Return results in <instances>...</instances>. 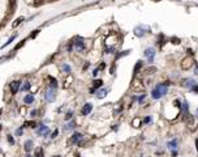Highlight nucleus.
Wrapping results in <instances>:
<instances>
[{
	"mask_svg": "<svg viewBox=\"0 0 198 157\" xmlns=\"http://www.w3.org/2000/svg\"><path fill=\"white\" fill-rule=\"evenodd\" d=\"M168 83H164V84H158V85L155 86V88L153 89V92H151V96H153V98L155 99H159L162 98L163 96H166L167 92H168Z\"/></svg>",
	"mask_w": 198,
	"mask_h": 157,
	"instance_id": "f257e3e1",
	"label": "nucleus"
},
{
	"mask_svg": "<svg viewBox=\"0 0 198 157\" xmlns=\"http://www.w3.org/2000/svg\"><path fill=\"white\" fill-rule=\"evenodd\" d=\"M147 31H150V28H148V26L140 25V26H137V28L134 29V35L135 37H143Z\"/></svg>",
	"mask_w": 198,
	"mask_h": 157,
	"instance_id": "f03ea898",
	"label": "nucleus"
},
{
	"mask_svg": "<svg viewBox=\"0 0 198 157\" xmlns=\"http://www.w3.org/2000/svg\"><path fill=\"white\" fill-rule=\"evenodd\" d=\"M194 64V59H193L192 56H186L185 59H182L181 62V68L182 69H189V68H192V65Z\"/></svg>",
	"mask_w": 198,
	"mask_h": 157,
	"instance_id": "7ed1b4c3",
	"label": "nucleus"
},
{
	"mask_svg": "<svg viewBox=\"0 0 198 157\" xmlns=\"http://www.w3.org/2000/svg\"><path fill=\"white\" fill-rule=\"evenodd\" d=\"M182 85H184L185 88L190 89V90H197V89H198L197 81H194L193 78H186V80L184 81V84H182Z\"/></svg>",
	"mask_w": 198,
	"mask_h": 157,
	"instance_id": "20e7f679",
	"label": "nucleus"
},
{
	"mask_svg": "<svg viewBox=\"0 0 198 157\" xmlns=\"http://www.w3.org/2000/svg\"><path fill=\"white\" fill-rule=\"evenodd\" d=\"M145 56L146 59L148 60V63H153L154 58H155V50L153 49V47H148V49L145 50Z\"/></svg>",
	"mask_w": 198,
	"mask_h": 157,
	"instance_id": "39448f33",
	"label": "nucleus"
},
{
	"mask_svg": "<svg viewBox=\"0 0 198 157\" xmlns=\"http://www.w3.org/2000/svg\"><path fill=\"white\" fill-rule=\"evenodd\" d=\"M55 98H56V92H55L54 88H48L46 92V99L48 102H54Z\"/></svg>",
	"mask_w": 198,
	"mask_h": 157,
	"instance_id": "423d86ee",
	"label": "nucleus"
},
{
	"mask_svg": "<svg viewBox=\"0 0 198 157\" xmlns=\"http://www.w3.org/2000/svg\"><path fill=\"white\" fill-rule=\"evenodd\" d=\"M38 135L39 136H46V135H48V132H50V130H48V127L47 126H44V124H42V126H39V128H38Z\"/></svg>",
	"mask_w": 198,
	"mask_h": 157,
	"instance_id": "0eeeda50",
	"label": "nucleus"
},
{
	"mask_svg": "<svg viewBox=\"0 0 198 157\" xmlns=\"http://www.w3.org/2000/svg\"><path fill=\"white\" fill-rule=\"evenodd\" d=\"M132 89H133V90H135V92L143 90V85L141 84L140 80H134V81H133V84H132Z\"/></svg>",
	"mask_w": 198,
	"mask_h": 157,
	"instance_id": "6e6552de",
	"label": "nucleus"
},
{
	"mask_svg": "<svg viewBox=\"0 0 198 157\" xmlns=\"http://www.w3.org/2000/svg\"><path fill=\"white\" fill-rule=\"evenodd\" d=\"M91 110H93V105L91 104H85V106L82 107L81 113H82V115H89L91 113Z\"/></svg>",
	"mask_w": 198,
	"mask_h": 157,
	"instance_id": "1a4fd4ad",
	"label": "nucleus"
},
{
	"mask_svg": "<svg viewBox=\"0 0 198 157\" xmlns=\"http://www.w3.org/2000/svg\"><path fill=\"white\" fill-rule=\"evenodd\" d=\"M20 81H12L10 83V90H12V93H17V90L20 89Z\"/></svg>",
	"mask_w": 198,
	"mask_h": 157,
	"instance_id": "9d476101",
	"label": "nucleus"
},
{
	"mask_svg": "<svg viewBox=\"0 0 198 157\" xmlns=\"http://www.w3.org/2000/svg\"><path fill=\"white\" fill-rule=\"evenodd\" d=\"M107 93H108V90H107V89H99V90L98 92H96V98H99V99H100V98H104V97H106L107 96Z\"/></svg>",
	"mask_w": 198,
	"mask_h": 157,
	"instance_id": "9b49d317",
	"label": "nucleus"
},
{
	"mask_svg": "<svg viewBox=\"0 0 198 157\" xmlns=\"http://www.w3.org/2000/svg\"><path fill=\"white\" fill-rule=\"evenodd\" d=\"M167 147H168V149H171L172 152L176 151V148H177V140H176V139H175V140H171L168 144H167Z\"/></svg>",
	"mask_w": 198,
	"mask_h": 157,
	"instance_id": "f8f14e48",
	"label": "nucleus"
},
{
	"mask_svg": "<svg viewBox=\"0 0 198 157\" xmlns=\"http://www.w3.org/2000/svg\"><path fill=\"white\" fill-rule=\"evenodd\" d=\"M81 139H82V135L77 132V133H74V135L72 136V139H70V141H72V143H78V141H80Z\"/></svg>",
	"mask_w": 198,
	"mask_h": 157,
	"instance_id": "ddd939ff",
	"label": "nucleus"
},
{
	"mask_svg": "<svg viewBox=\"0 0 198 157\" xmlns=\"http://www.w3.org/2000/svg\"><path fill=\"white\" fill-rule=\"evenodd\" d=\"M74 46H76V49L80 50V51L85 50V44H83V42H82V41H77V42H74Z\"/></svg>",
	"mask_w": 198,
	"mask_h": 157,
	"instance_id": "4468645a",
	"label": "nucleus"
},
{
	"mask_svg": "<svg viewBox=\"0 0 198 157\" xmlns=\"http://www.w3.org/2000/svg\"><path fill=\"white\" fill-rule=\"evenodd\" d=\"M102 84H103V81H102V80H95V81H94V83H93V86H94V88L91 89V92H94L96 88H100V86H102Z\"/></svg>",
	"mask_w": 198,
	"mask_h": 157,
	"instance_id": "2eb2a0df",
	"label": "nucleus"
},
{
	"mask_svg": "<svg viewBox=\"0 0 198 157\" xmlns=\"http://www.w3.org/2000/svg\"><path fill=\"white\" fill-rule=\"evenodd\" d=\"M23 101H25V104H33V101H34V96H33V94H28V96H25Z\"/></svg>",
	"mask_w": 198,
	"mask_h": 157,
	"instance_id": "dca6fc26",
	"label": "nucleus"
},
{
	"mask_svg": "<svg viewBox=\"0 0 198 157\" xmlns=\"http://www.w3.org/2000/svg\"><path fill=\"white\" fill-rule=\"evenodd\" d=\"M141 123H142V119H141V118H134V119L132 120V124L134 126V127H140L141 126Z\"/></svg>",
	"mask_w": 198,
	"mask_h": 157,
	"instance_id": "f3484780",
	"label": "nucleus"
},
{
	"mask_svg": "<svg viewBox=\"0 0 198 157\" xmlns=\"http://www.w3.org/2000/svg\"><path fill=\"white\" fill-rule=\"evenodd\" d=\"M31 149H33V141H31V140H28V141L25 143V151H26V152H30Z\"/></svg>",
	"mask_w": 198,
	"mask_h": 157,
	"instance_id": "a211bd4d",
	"label": "nucleus"
},
{
	"mask_svg": "<svg viewBox=\"0 0 198 157\" xmlns=\"http://www.w3.org/2000/svg\"><path fill=\"white\" fill-rule=\"evenodd\" d=\"M50 78V83H51V84H50V85H51V88H56V86H57V81H56V78H54V77H48Z\"/></svg>",
	"mask_w": 198,
	"mask_h": 157,
	"instance_id": "6ab92c4d",
	"label": "nucleus"
},
{
	"mask_svg": "<svg viewBox=\"0 0 198 157\" xmlns=\"http://www.w3.org/2000/svg\"><path fill=\"white\" fill-rule=\"evenodd\" d=\"M22 21H23V17H18L17 20H16L14 22H13V28H17V26L20 25L21 22H22Z\"/></svg>",
	"mask_w": 198,
	"mask_h": 157,
	"instance_id": "aec40b11",
	"label": "nucleus"
},
{
	"mask_svg": "<svg viewBox=\"0 0 198 157\" xmlns=\"http://www.w3.org/2000/svg\"><path fill=\"white\" fill-rule=\"evenodd\" d=\"M141 65H142V62H141V60H138V62H137V65H135V68H134V73L138 72V69L141 68Z\"/></svg>",
	"mask_w": 198,
	"mask_h": 157,
	"instance_id": "412c9836",
	"label": "nucleus"
},
{
	"mask_svg": "<svg viewBox=\"0 0 198 157\" xmlns=\"http://www.w3.org/2000/svg\"><path fill=\"white\" fill-rule=\"evenodd\" d=\"M14 38H16V35H13L12 38H9V39H8V42H7V43H5V44H3V49H4V47H7L8 44H10V42H12V41H13V39H14Z\"/></svg>",
	"mask_w": 198,
	"mask_h": 157,
	"instance_id": "4be33fe9",
	"label": "nucleus"
},
{
	"mask_svg": "<svg viewBox=\"0 0 198 157\" xmlns=\"http://www.w3.org/2000/svg\"><path fill=\"white\" fill-rule=\"evenodd\" d=\"M63 69H64L67 73H69V72H70V67H69L68 64H64V65H63Z\"/></svg>",
	"mask_w": 198,
	"mask_h": 157,
	"instance_id": "5701e85b",
	"label": "nucleus"
},
{
	"mask_svg": "<svg viewBox=\"0 0 198 157\" xmlns=\"http://www.w3.org/2000/svg\"><path fill=\"white\" fill-rule=\"evenodd\" d=\"M35 154H36V157H43V149H38Z\"/></svg>",
	"mask_w": 198,
	"mask_h": 157,
	"instance_id": "b1692460",
	"label": "nucleus"
},
{
	"mask_svg": "<svg viewBox=\"0 0 198 157\" xmlns=\"http://www.w3.org/2000/svg\"><path fill=\"white\" fill-rule=\"evenodd\" d=\"M29 88H30V83H25V85L22 86V90H28Z\"/></svg>",
	"mask_w": 198,
	"mask_h": 157,
	"instance_id": "393cba45",
	"label": "nucleus"
},
{
	"mask_svg": "<svg viewBox=\"0 0 198 157\" xmlns=\"http://www.w3.org/2000/svg\"><path fill=\"white\" fill-rule=\"evenodd\" d=\"M25 126H29V127H35V122H26Z\"/></svg>",
	"mask_w": 198,
	"mask_h": 157,
	"instance_id": "a878e982",
	"label": "nucleus"
},
{
	"mask_svg": "<svg viewBox=\"0 0 198 157\" xmlns=\"http://www.w3.org/2000/svg\"><path fill=\"white\" fill-rule=\"evenodd\" d=\"M73 127H74V122H70V123H69V124H68V126H67V130H72V128H73Z\"/></svg>",
	"mask_w": 198,
	"mask_h": 157,
	"instance_id": "bb28decb",
	"label": "nucleus"
},
{
	"mask_svg": "<svg viewBox=\"0 0 198 157\" xmlns=\"http://www.w3.org/2000/svg\"><path fill=\"white\" fill-rule=\"evenodd\" d=\"M72 118V111H69V113H67V115H65V119H70Z\"/></svg>",
	"mask_w": 198,
	"mask_h": 157,
	"instance_id": "cd10ccee",
	"label": "nucleus"
},
{
	"mask_svg": "<svg viewBox=\"0 0 198 157\" xmlns=\"http://www.w3.org/2000/svg\"><path fill=\"white\" fill-rule=\"evenodd\" d=\"M150 120H151V118H150V117H146L145 119H143V122H145V123H148Z\"/></svg>",
	"mask_w": 198,
	"mask_h": 157,
	"instance_id": "c85d7f7f",
	"label": "nucleus"
},
{
	"mask_svg": "<svg viewBox=\"0 0 198 157\" xmlns=\"http://www.w3.org/2000/svg\"><path fill=\"white\" fill-rule=\"evenodd\" d=\"M22 133V128H18L17 131H16V135H21Z\"/></svg>",
	"mask_w": 198,
	"mask_h": 157,
	"instance_id": "c756f323",
	"label": "nucleus"
},
{
	"mask_svg": "<svg viewBox=\"0 0 198 157\" xmlns=\"http://www.w3.org/2000/svg\"><path fill=\"white\" fill-rule=\"evenodd\" d=\"M30 114H31V117H35V114H36V110H33V111H31Z\"/></svg>",
	"mask_w": 198,
	"mask_h": 157,
	"instance_id": "7c9ffc66",
	"label": "nucleus"
},
{
	"mask_svg": "<svg viewBox=\"0 0 198 157\" xmlns=\"http://www.w3.org/2000/svg\"><path fill=\"white\" fill-rule=\"evenodd\" d=\"M56 135H57V130H56V131H55V132H54V133H52V136H51V138H56Z\"/></svg>",
	"mask_w": 198,
	"mask_h": 157,
	"instance_id": "2f4dec72",
	"label": "nucleus"
},
{
	"mask_svg": "<svg viewBox=\"0 0 198 157\" xmlns=\"http://www.w3.org/2000/svg\"><path fill=\"white\" fill-rule=\"evenodd\" d=\"M8 140H9V143H12V144H13V143H14V140H13V139H12V138H10V136H9V138H8Z\"/></svg>",
	"mask_w": 198,
	"mask_h": 157,
	"instance_id": "473e14b6",
	"label": "nucleus"
},
{
	"mask_svg": "<svg viewBox=\"0 0 198 157\" xmlns=\"http://www.w3.org/2000/svg\"><path fill=\"white\" fill-rule=\"evenodd\" d=\"M195 68H197V75H198V65H195Z\"/></svg>",
	"mask_w": 198,
	"mask_h": 157,
	"instance_id": "72a5a7b5",
	"label": "nucleus"
},
{
	"mask_svg": "<svg viewBox=\"0 0 198 157\" xmlns=\"http://www.w3.org/2000/svg\"><path fill=\"white\" fill-rule=\"evenodd\" d=\"M35 1H36V3H41V1H42V0H35Z\"/></svg>",
	"mask_w": 198,
	"mask_h": 157,
	"instance_id": "f704fd0d",
	"label": "nucleus"
},
{
	"mask_svg": "<svg viewBox=\"0 0 198 157\" xmlns=\"http://www.w3.org/2000/svg\"><path fill=\"white\" fill-rule=\"evenodd\" d=\"M26 157H31V156H30V154H28V156H26Z\"/></svg>",
	"mask_w": 198,
	"mask_h": 157,
	"instance_id": "c9c22d12",
	"label": "nucleus"
},
{
	"mask_svg": "<svg viewBox=\"0 0 198 157\" xmlns=\"http://www.w3.org/2000/svg\"><path fill=\"white\" fill-rule=\"evenodd\" d=\"M197 117H198V110H197Z\"/></svg>",
	"mask_w": 198,
	"mask_h": 157,
	"instance_id": "e433bc0d",
	"label": "nucleus"
},
{
	"mask_svg": "<svg viewBox=\"0 0 198 157\" xmlns=\"http://www.w3.org/2000/svg\"><path fill=\"white\" fill-rule=\"evenodd\" d=\"M155 1H159V0H155Z\"/></svg>",
	"mask_w": 198,
	"mask_h": 157,
	"instance_id": "4c0bfd02",
	"label": "nucleus"
},
{
	"mask_svg": "<svg viewBox=\"0 0 198 157\" xmlns=\"http://www.w3.org/2000/svg\"><path fill=\"white\" fill-rule=\"evenodd\" d=\"M59 157H60V156H59Z\"/></svg>",
	"mask_w": 198,
	"mask_h": 157,
	"instance_id": "58836bf2",
	"label": "nucleus"
}]
</instances>
